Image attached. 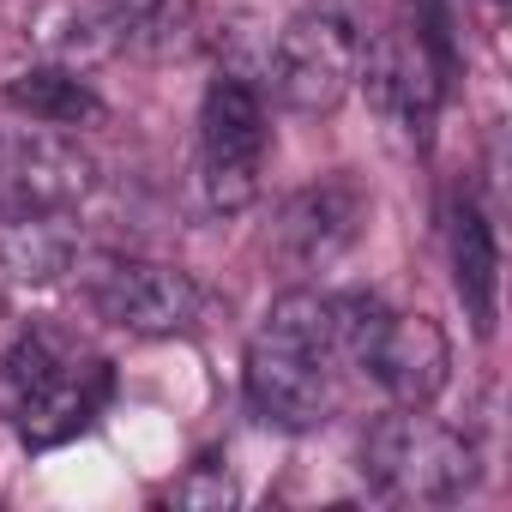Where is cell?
Segmentation results:
<instances>
[{
	"instance_id": "7c38bea8",
	"label": "cell",
	"mask_w": 512,
	"mask_h": 512,
	"mask_svg": "<svg viewBox=\"0 0 512 512\" xmlns=\"http://www.w3.org/2000/svg\"><path fill=\"white\" fill-rule=\"evenodd\" d=\"M0 97H7V109L31 115L37 127H55V133H85V127H103L109 121V103L97 97V85L79 67H61V61L13 73Z\"/></svg>"
},
{
	"instance_id": "277c9868",
	"label": "cell",
	"mask_w": 512,
	"mask_h": 512,
	"mask_svg": "<svg viewBox=\"0 0 512 512\" xmlns=\"http://www.w3.org/2000/svg\"><path fill=\"white\" fill-rule=\"evenodd\" d=\"M85 296L109 326L133 338H187L205 320V290L193 272L133 253H97L85 266Z\"/></svg>"
},
{
	"instance_id": "9c48e42d",
	"label": "cell",
	"mask_w": 512,
	"mask_h": 512,
	"mask_svg": "<svg viewBox=\"0 0 512 512\" xmlns=\"http://www.w3.org/2000/svg\"><path fill=\"white\" fill-rule=\"evenodd\" d=\"M109 398H115V368H109L103 356L73 350V356L61 362V374L43 386V398H37L13 428H19V440H25L31 452H49V446L79 440V434L103 416Z\"/></svg>"
},
{
	"instance_id": "7a4b0ae2",
	"label": "cell",
	"mask_w": 512,
	"mask_h": 512,
	"mask_svg": "<svg viewBox=\"0 0 512 512\" xmlns=\"http://www.w3.org/2000/svg\"><path fill=\"white\" fill-rule=\"evenodd\" d=\"M476 446L434 422L428 404H398L392 416H380L362 440V476L398 500H422V506H446V500H464L476 488Z\"/></svg>"
},
{
	"instance_id": "4fadbf2b",
	"label": "cell",
	"mask_w": 512,
	"mask_h": 512,
	"mask_svg": "<svg viewBox=\"0 0 512 512\" xmlns=\"http://www.w3.org/2000/svg\"><path fill=\"white\" fill-rule=\"evenodd\" d=\"M368 97H374L410 139H428L440 85H434V67H428L422 43L410 49L404 37H380L374 55H368Z\"/></svg>"
},
{
	"instance_id": "5bb4252c",
	"label": "cell",
	"mask_w": 512,
	"mask_h": 512,
	"mask_svg": "<svg viewBox=\"0 0 512 512\" xmlns=\"http://www.w3.org/2000/svg\"><path fill=\"white\" fill-rule=\"evenodd\" d=\"M73 350H79V344H67V338L49 332V326H37V332H25L19 344L0 350V422H19V416L43 398V386L61 374V362H67Z\"/></svg>"
},
{
	"instance_id": "30bf717a",
	"label": "cell",
	"mask_w": 512,
	"mask_h": 512,
	"mask_svg": "<svg viewBox=\"0 0 512 512\" xmlns=\"http://www.w3.org/2000/svg\"><path fill=\"white\" fill-rule=\"evenodd\" d=\"M79 266V229L55 205H0V272L19 284H55Z\"/></svg>"
},
{
	"instance_id": "5b68a950",
	"label": "cell",
	"mask_w": 512,
	"mask_h": 512,
	"mask_svg": "<svg viewBox=\"0 0 512 512\" xmlns=\"http://www.w3.org/2000/svg\"><path fill=\"white\" fill-rule=\"evenodd\" d=\"M362 79V37L344 13H296L272 49V91L290 115H332Z\"/></svg>"
},
{
	"instance_id": "52a82bcc",
	"label": "cell",
	"mask_w": 512,
	"mask_h": 512,
	"mask_svg": "<svg viewBox=\"0 0 512 512\" xmlns=\"http://www.w3.org/2000/svg\"><path fill=\"white\" fill-rule=\"evenodd\" d=\"M97 187L91 151H79V133L25 127L0 133V205H79Z\"/></svg>"
},
{
	"instance_id": "8fae6325",
	"label": "cell",
	"mask_w": 512,
	"mask_h": 512,
	"mask_svg": "<svg viewBox=\"0 0 512 512\" xmlns=\"http://www.w3.org/2000/svg\"><path fill=\"white\" fill-rule=\"evenodd\" d=\"M446 241H452V290H458V302H464V320L488 338V332H494V308H500V247H494L488 211H482L470 193L452 199V229H446Z\"/></svg>"
},
{
	"instance_id": "9a60e30c",
	"label": "cell",
	"mask_w": 512,
	"mask_h": 512,
	"mask_svg": "<svg viewBox=\"0 0 512 512\" xmlns=\"http://www.w3.org/2000/svg\"><path fill=\"white\" fill-rule=\"evenodd\" d=\"M169 500H175V506H211V512H223V506L241 500V488L229 482V470H223L217 458H199V464L169 488Z\"/></svg>"
},
{
	"instance_id": "6da1fadb",
	"label": "cell",
	"mask_w": 512,
	"mask_h": 512,
	"mask_svg": "<svg viewBox=\"0 0 512 512\" xmlns=\"http://www.w3.org/2000/svg\"><path fill=\"white\" fill-rule=\"evenodd\" d=\"M332 362H338V332H332V296L320 290H284L260 332L247 338V404L260 422L284 434H308L332 416Z\"/></svg>"
},
{
	"instance_id": "8992f818",
	"label": "cell",
	"mask_w": 512,
	"mask_h": 512,
	"mask_svg": "<svg viewBox=\"0 0 512 512\" xmlns=\"http://www.w3.org/2000/svg\"><path fill=\"white\" fill-rule=\"evenodd\" d=\"M356 368L392 398V404H434L452 380V338L428 314H380L368 344L356 350Z\"/></svg>"
},
{
	"instance_id": "3957f363",
	"label": "cell",
	"mask_w": 512,
	"mask_h": 512,
	"mask_svg": "<svg viewBox=\"0 0 512 512\" xmlns=\"http://www.w3.org/2000/svg\"><path fill=\"white\" fill-rule=\"evenodd\" d=\"M266 145H272V127H266L260 91L235 73L211 79L205 103H199V187H205L211 211L235 217L260 199Z\"/></svg>"
},
{
	"instance_id": "ba28073f",
	"label": "cell",
	"mask_w": 512,
	"mask_h": 512,
	"mask_svg": "<svg viewBox=\"0 0 512 512\" xmlns=\"http://www.w3.org/2000/svg\"><path fill=\"white\" fill-rule=\"evenodd\" d=\"M362 217H368V193L350 175H320L302 193H290L278 235L302 266H332L344 247H356Z\"/></svg>"
}]
</instances>
